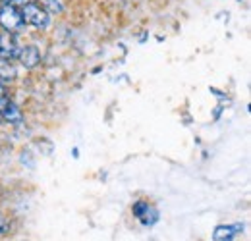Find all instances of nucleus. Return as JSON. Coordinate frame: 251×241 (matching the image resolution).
<instances>
[{
  "label": "nucleus",
  "mask_w": 251,
  "mask_h": 241,
  "mask_svg": "<svg viewBox=\"0 0 251 241\" xmlns=\"http://www.w3.org/2000/svg\"><path fill=\"white\" fill-rule=\"evenodd\" d=\"M0 27L6 33H14V35L25 29V20H24L22 8H18L10 2H4L0 6Z\"/></svg>",
  "instance_id": "nucleus-1"
},
{
  "label": "nucleus",
  "mask_w": 251,
  "mask_h": 241,
  "mask_svg": "<svg viewBox=\"0 0 251 241\" xmlns=\"http://www.w3.org/2000/svg\"><path fill=\"white\" fill-rule=\"evenodd\" d=\"M22 14H24V20H25V25H31L35 29H47L50 25V16L47 14V10L37 4V2H31V4H25L22 8Z\"/></svg>",
  "instance_id": "nucleus-2"
},
{
  "label": "nucleus",
  "mask_w": 251,
  "mask_h": 241,
  "mask_svg": "<svg viewBox=\"0 0 251 241\" xmlns=\"http://www.w3.org/2000/svg\"><path fill=\"white\" fill-rule=\"evenodd\" d=\"M20 43L14 33H0V58L4 60H16L20 54Z\"/></svg>",
  "instance_id": "nucleus-3"
},
{
  "label": "nucleus",
  "mask_w": 251,
  "mask_h": 241,
  "mask_svg": "<svg viewBox=\"0 0 251 241\" xmlns=\"http://www.w3.org/2000/svg\"><path fill=\"white\" fill-rule=\"evenodd\" d=\"M131 212H133V216H135L141 224H145V226H153L158 220V211L155 207H151L147 201H137V203L133 205Z\"/></svg>",
  "instance_id": "nucleus-4"
},
{
  "label": "nucleus",
  "mask_w": 251,
  "mask_h": 241,
  "mask_svg": "<svg viewBox=\"0 0 251 241\" xmlns=\"http://www.w3.org/2000/svg\"><path fill=\"white\" fill-rule=\"evenodd\" d=\"M18 60L25 70H35L41 64V52H39V48L35 45H25V47L20 48Z\"/></svg>",
  "instance_id": "nucleus-5"
},
{
  "label": "nucleus",
  "mask_w": 251,
  "mask_h": 241,
  "mask_svg": "<svg viewBox=\"0 0 251 241\" xmlns=\"http://www.w3.org/2000/svg\"><path fill=\"white\" fill-rule=\"evenodd\" d=\"M0 114H2V120L8 121V123H12V125H20V123L24 121L22 110L18 108V104H16L12 98H10L6 104L0 106Z\"/></svg>",
  "instance_id": "nucleus-6"
},
{
  "label": "nucleus",
  "mask_w": 251,
  "mask_h": 241,
  "mask_svg": "<svg viewBox=\"0 0 251 241\" xmlns=\"http://www.w3.org/2000/svg\"><path fill=\"white\" fill-rule=\"evenodd\" d=\"M244 230L242 224H232V226H217L213 232V241H234V238Z\"/></svg>",
  "instance_id": "nucleus-7"
},
{
  "label": "nucleus",
  "mask_w": 251,
  "mask_h": 241,
  "mask_svg": "<svg viewBox=\"0 0 251 241\" xmlns=\"http://www.w3.org/2000/svg\"><path fill=\"white\" fill-rule=\"evenodd\" d=\"M18 77V68L14 60H4L0 58V81L2 83H10Z\"/></svg>",
  "instance_id": "nucleus-8"
},
{
  "label": "nucleus",
  "mask_w": 251,
  "mask_h": 241,
  "mask_svg": "<svg viewBox=\"0 0 251 241\" xmlns=\"http://www.w3.org/2000/svg\"><path fill=\"white\" fill-rule=\"evenodd\" d=\"M43 8L47 10L49 16H56V14L64 12V6L60 0H43Z\"/></svg>",
  "instance_id": "nucleus-9"
},
{
  "label": "nucleus",
  "mask_w": 251,
  "mask_h": 241,
  "mask_svg": "<svg viewBox=\"0 0 251 241\" xmlns=\"http://www.w3.org/2000/svg\"><path fill=\"white\" fill-rule=\"evenodd\" d=\"M8 100H10V95H8V91H6V85L0 81V106L6 104Z\"/></svg>",
  "instance_id": "nucleus-10"
},
{
  "label": "nucleus",
  "mask_w": 251,
  "mask_h": 241,
  "mask_svg": "<svg viewBox=\"0 0 251 241\" xmlns=\"http://www.w3.org/2000/svg\"><path fill=\"white\" fill-rule=\"evenodd\" d=\"M8 230H10V226H8V220H6V216L0 212V236L8 234Z\"/></svg>",
  "instance_id": "nucleus-11"
},
{
  "label": "nucleus",
  "mask_w": 251,
  "mask_h": 241,
  "mask_svg": "<svg viewBox=\"0 0 251 241\" xmlns=\"http://www.w3.org/2000/svg\"><path fill=\"white\" fill-rule=\"evenodd\" d=\"M4 2H8V0H2V4H4Z\"/></svg>",
  "instance_id": "nucleus-12"
}]
</instances>
